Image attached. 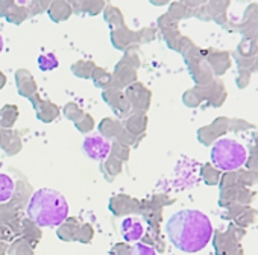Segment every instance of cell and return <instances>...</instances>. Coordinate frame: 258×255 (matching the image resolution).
I'll return each mask as SVG.
<instances>
[{
  "instance_id": "obj_1",
  "label": "cell",
  "mask_w": 258,
  "mask_h": 255,
  "mask_svg": "<svg viewBox=\"0 0 258 255\" xmlns=\"http://www.w3.org/2000/svg\"><path fill=\"white\" fill-rule=\"evenodd\" d=\"M166 232L175 247L182 252L202 250L213 235L210 219L198 210H181L170 216Z\"/></svg>"
},
{
  "instance_id": "obj_2",
  "label": "cell",
  "mask_w": 258,
  "mask_h": 255,
  "mask_svg": "<svg viewBox=\"0 0 258 255\" xmlns=\"http://www.w3.org/2000/svg\"><path fill=\"white\" fill-rule=\"evenodd\" d=\"M28 216L38 226H59L69 216L67 199L53 188H40L31 196Z\"/></svg>"
},
{
  "instance_id": "obj_9",
  "label": "cell",
  "mask_w": 258,
  "mask_h": 255,
  "mask_svg": "<svg viewBox=\"0 0 258 255\" xmlns=\"http://www.w3.org/2000/svg\"><path fill=\"white\" fill-rule=\"evenodd\" d=\"M2 49H4V38L0 35V52H2Z\"/></svg>"
},
{
  "instance_id": "obj_8",
  "label": "cell",
  "mask_w": 258,
  "mask_h": 255,
  "mask_svg": "<svg viewBox=\"0 0 258 255\" xmlns=\"http://www.w3.org/2000/svg\"><path fill=\"white\" fill-rule=\"evenodd\" d=\"M129 255H157V252L154 247H151L145 243H136L131 247V253Z\"/></svg>"
},
{
  "instance_id": "obj_7",
  "label": "cell",
  "mask_w": 258,
  "mask_h": 255,
  "mask_svg": "<svg viewBox=\"0 0 258 255\" xmlns=\"http://www.w3.org/2000/svg\"><path fill=\"white\" fill-rule=\"evenodd\" d=\"M38 66H40V69L44 70V72H46V70H53V69L58 67V59L55 58L53 53L41 55V56L38 58Z\"/></svg>"
},
{
  "instance_id": "obj_4",
  "label": "cell",
  "mask_w": 258,
  "mask_h": 255,
  "mask_svg": "<svg viewBox=\"0 0 258 255\" xmlns=\"http://www.w3.org/2000/svg\"><path fill=\"white\" fill-rule=\"evenodd\" d=\"M82 149L88 158H91L94 161H102L108 157V154L111 151V145L102 136L93 134V136L85 137Z\"/></svg>"
},
{
  "instance_id": "obj_6",
  "label": "cell",
  "mask_w": 258,
  "mask_h": 255,
  "mask_svg": "<svg viewBox=\"0 0 258 255\" xmlns=\"http://www.w3.org/2000/svg\"><path fill=\"white\" fill-rule=\"evenodd\" d=\"M14 192H16V185L11 176L0 173V202H8L14 196Z\"/></svg>"
},
{
  "instance_id": "obj_3",
  "label": "cell",
  "mask_w": 258,
  "mask_h": 255,
  "mask_svg": "<svg viewBox=\"0 0 258 255\" xmlns=\"http://www.w3.org/2000/svg\"><path fill=\"white\" fill-rule=\"evenodd\" d=\"M211 161L217 169L223 172H232L246 163V151L240 143L223 139L213 146Z\"/></svg>"
},
{
  "instance_id": "obj_5",
  "label": "cell",
  "mask_w": 258,
  "mask_h": 255,
  "mask_svg": "<svg viewBox=\"0 0 258 255\" xmlns=\"http://www.w3.org/2000/svg\"><path fill=\"white\" fill-rule=\"evenodd\" d=\"M121 235L126 241H139L143 235V223L137 217H126L121 222Z\"/></svg>"
}]
</instances>
